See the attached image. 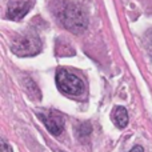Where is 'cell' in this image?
<instances>
[{
  "mask_svg": "<svg viewBox=\"0 0 152 152\" xmlns=\"http://www.w3.org/2000/svg\"><path fill=\"white\" fill-rule=\"evenodd\" d=\"M61 24L74 34H80L87 28V16L83 8L74 3H67L59 13Z\"/></svg>",
  "mask_w": 152,
  "mask_h": 152,
  "instance_id": "cell-1",
  "label": "cell"
},
{
  "mask_svg": "<svg viewBox=\"0 0 152 152\" xmlns=\"http://www.w3.org/2000/svg\"><path fill=\"white\" fill-rule=\"evenodd\" d=\"M56 86L63 94L77 96L84 91V84L76 75L69 74L66 69H59L56 74Z\"/></svg>",
  "mask_w": 152,
  "mask_h": 152,
  "instance_id": "cell-2",
  "label": "cell"
},
{
  "mask_svg": "<svg viewBox=\"0 0 152 152\" xmlns=\"http://www.w3.org/2000/svg\"><path fill=\"white\" fill-rule=\"evenodd\" d=\"M11 50L18 56H32L40 52L42 43L36 36H23L12 43Z\"/></svg>",
  "mask_w": 152,
  "mask_h": 152,
  "instance_id": "cell-3",
  "label": "cell"
},
{
  "mask_svg": "<svg viewBox=\"0 0 152 152\" xmlns=\"http://www.w3.org/2000/svg\"><path fill=\"white\" fill-rule=\"evenodd\" d=\"M37 116L40 120L44 123L47 129L52 135L58 136L63 132L64 129V119L60 113L55 112V111H47V112H37Z\"/></svg>",
  "mask_w": 152,
  "mask_h": 152,
  "instance_id": "cell-4",
  "label": "cell"
},
{
  "mask_svg": "<svg viewBox=\"0 0 152 152\" xmlns=\"http://www.w3.org/2000/svg\"><path fill=\"white\" fill-rule=\"evenodd\" d=\"M29 8H31V3L29 1H20V0H12L8 4V12L7 16L12 20H20L21 18L28 13Z\"/></svg>",
  "mask_w": 152,
  "mask_h": 152,
  "instance_id": "cell-5",
  "label": "cell"
},
{
  "mask_svg": "<svg viewBox=\"0 0 152 152\" xmlns=\"http://www.w3.org/2000/svg\"><path fill=\"white\" fill-rule=\"evenodd\" d=\"M111 118H112V121L115 123V126L118 128H126L127 124H128V112L121 105H118V107L113 108Z\"/></svg>",
  "mask_w": 152,
  "mask_h": 152,
  "instance_id": "cell-6",
  "label": "cell"
},
{
  "mask_svg": "<svg viewBox=\"0 0 152 152\" xmlns=\"http://www.w3.org/2000/svg\"><path fill=\"white\" fill-rule=\"evenodd\" d=\"M92 128H91V124L89 123H83L80 124V126L77 127V136L80 137V139H83L84 136H88L89 134H91Z\"/></svg>",
  "mask_w": 152,
  "mask_h": 152,
  "instance_id": "cell-7",
  "label": "cell"
},
{
  "mask_svg": "<svg viewBox=\"0 0 152 152\" xmlns=\"http://www.w3.org/2000/svg\"><path fill=\"white\" fill-rule=\"evenodd\" d=\"M1 152H12V150L7 143H1Z\"/></svg>",
  "mask_w": 152,
  "mask_h": 152,
  "instance_id": "cell-8",
  "label": "cell"
},
{
  "mask_svg": "<svg viewBox=\"0 0 152 152\" xmlns=\"http://www.w3.org/2000/svg\"><path fill=\"white\" fill-rule=\"evenodd\" d=\"M129 152H144V150H143L142 145H135V147L132 148Z\"/></svg>",
  "mask_w": 152,
  "mask_h": 152,
  "instance_id": "cell-9",
  "label": "cell"
},
{
  "mask_svg": "<svg viewBox=\"0 0 152 152\" xmlns=\"http://www.w3.org/2000/svg\"><path fill=\"white\" fill-rule=\"evenodd\" d=\"M59 152H60V151H59Z\"/></svg>",
  "mask_w": 152,
  "mask_h": 152,
  "instance_id": "cell-10",
  "label": "cell"
}]
</instances>
